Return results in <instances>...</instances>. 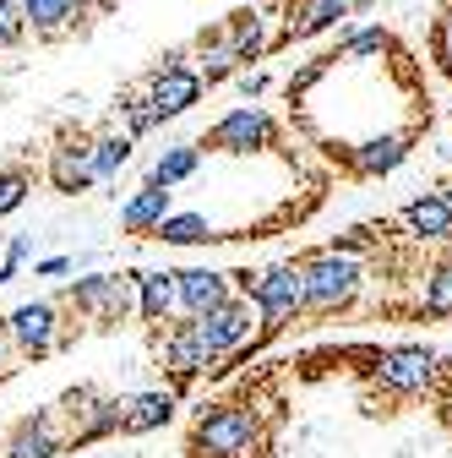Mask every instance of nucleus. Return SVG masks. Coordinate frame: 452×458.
I'll use <instances>...</instances> for the list:
<instances>
[{"label": "nucleus", "mask_w": 452, "mask_h": 458, "mask_svg": "<svg viewBox=\"0 0 452 458\" xmlns=\"http://www.w3.org/2000/svg\"><path fill=\"white\" fill-rule=\"evenodd\" d=\"M300 278H306V306L300 322H338V317H355L360 290H365V257L349 246H316L300 251Z\"/></svg>", "instance_id": "obj_1"}, {"label": "nucleus", "mask_w": 452, "mask_h": 458, "mask_svg": "<svg viewBox=\"0 0 452 458\" xmlns=\"http://www.w3.org/2000/svg\"><path fill=\"white\" fill-rule=\"evenodd\" d=\"M256 442V420L240 404H213L191 426V458H240Z\"/></svg>", "instance_id": "obj_2"}, {"label": "nucleus", "mask_w": 452, "mask_h": 458, "mask_svg": "<svg viewBox=\"0 0 452 458\" xmlns=\"http://www.w3.org/2000/svg\"><path fill=\"white\" fill-rule=\"evenodd\" d=\"M66 301L98 322H126L137 311V273H88L66 290Z\"/></svg>", "instance_id": "obj_3"}, {"label": "nucleus", "mask_w": 452, "mask_h": 458, "mask_svg": "<svg viewBox=\"0 0 452 458\" xmlns=\"http://www.w3.org/2000/svg\"><path fill=\"white\" fill-rule=\"evenodd\" d=\"M278 142V121L267 109H256V104H240V109H230L223 121L197 142V148H218V153H262V148H272Z\"/></svg>", "instance_id": "obj_4"}, {"label": "nucleus", "mask_w": 452, "mask_h": 458, "mask_svg": "<svg viewBox=\"0 0 452 458\" xmlns=\"http://www.w3.org/2000/svg\"><path fill=\"white\" fill-rule=\"evenodd\" d=\"M191 322V333H197V344L207 350V366L218 360V355H230L235 344H246L251 338V322H256V306L251 301H223V306H213V311H202V317H186Z\"/></svg>", "instance_id": "obj_5"}, {"label": "nucleus", "mask_w": 452, "mask_h": 458, "mask_svg": "<svg viewBox=\"0 0 452 458\" xmlns=\"http://www.w3.org/2000/svg\"><path fill=\"white\" fill-rule=\"evenodd\" d=\"M180 61H186L180 49H175V55H163V66L147 72V82H142V88H147V104H153V114H158V126H163V121H175V114H186V109L202 98V77L186 72Z\"/></svg>", "instance_id": "obj_6"}, {"label": "nucleus", "mask_w": 452, "mask_h": 458, "mask_svg": "<svg viewBox=\"0 0 452 458\" xmlns=\"http://www.w3.org/2000/svg\"><path fill=\"white\" fill-rule=\"evenodd\" d=\"M66 447V431H61V415L54 410H33L28 420H17V431L0 442L6 458H54Z\"/></svg>", "instance_id": "obj_7"}, {"label": "nucleus", "mask_w": 452, "mask_h": 458, "mask_svg": "<svg viewBox=\"0 0 452 458\" xmlns=\"http://www.w3.org/2000/svg\"><path fill=\"white\" fill-rule=\"evenodd\" d=\"M6 338H17V350H22L28 360L54 355V301H28V306H17L12 322H6Z\"/></svg>", "instance_id": "obj_8"}, {"label": "nucleus", "mask_w": 452, "mask_h": 458, "mask_svg": "<svg viewBox=\"0 0 452 458\" xmlns=\"http://www.w3.org/2000/svg\"><path fill=\"white\" fill-rule=\"evenodd\" d=\"M49 186L66 191V197L98 186V175H93V142L88 137H61V148L49 153Z\"/></svg>", "instance_id": "obj_9"}, {"label": "nucleus", "mask_w": 452, "mask_h": 458, "mask_svg": "<svg viewBox=\"0 0 452 458\" xmlns=\"http://www.w3.org/2000/svg\"><path fill=\"white\" fill-rule=\"evenodd\" d=\"M163 371H169V382H175V387H169V393H180V387H191L202 371H207V350H202V344H197V333H191V322H175V327H169V338H163Z\"/></svg>", "instance_id": "obj_10"}, {"label": "nucleus", "mask_w": 452, "mask_h": 458, "mask_svg": "<svg viewBox=\"0 0 452 458\" xmlns=\"http://www.w3.org/2000/svg\"><path fill=\"white\" fill-rule=\"evenodd\" d=\"M175 295H180V311L186 317H202V311H213V306L230 301V273H213V267L175 273Z\"/></svg>", "instance_id": "obj_11"}, {"label": "nucleus", "mask_w": 452, "mask_h": 458, "mask_svg": "<svg viewBox=\"0 0 452 458\" xmlns=\"http://www.w3.org/2000/svg\"><path fill=\"white\" fill-rule=\"evenodd\" d=\"M169 420H175V393H131V398H126L121 431H126V437H142V431H158V426H169Z\"/></svg>", "instance_id": "obj_12"}, {"label": "nucleus", "mask_w": 452, "mask_h": 458, "mask_svg": "<svg viewBox=\"0 0 452 458\" xmlns=\"http://www.w3.org/2000/svg\"><path fill=\"white\" fill-rule=\"evenodd\" d=\"M137 311L147 322H169L180 311V295H175V273H137Z\"/></svg>", "instance_id": "obj_13"}, {"label": "nucleus", "mask_w": 452, "mask_h": 458, "mask_svg": "<svg viewBox=\"0 0 452 458\" xmlns=\"http://www.w3.org/2000/svg\"><path fill=\"white\" fill-rule=\"evenodd\" d=\"M153 235L163 246H207V241H218V229H213L207 213H163L153 224Z\"/></svg>", "instance_id": "obj_14"}, {"label": "nucleus", "mask_w": 452, "mask_h": 458, "mask_svg": "<svg viewBox=\"0 0 452 458\" xmlns=\"http://www.w3.org/2000/svg\"><path fill=\"white\" fill-rule=\"evenodd\" d=\"M169 213V186H142L126 208H121V229H126V235H153V224Z\"/></svg>", "instance_id": "obj_15"}, {"label": "nucleus", "mask_w": 452, "mask_h": 458, "mask_svg": "<svg viewBox=\"0 0 452 458\" xmlns=\"http://www.w3.org/2000/svg\"><path fill=\"white\" fill-rule=\"evenodd\" d=\"M197 61H202V82H223V77H235L246 61H240V55H235V44L230 38H223V28H213V33H202L197 38Z\"/></svg>", "instance_id": "obj_16"}, {"label": "nucleus", "mask_w": 452, "mask_h": 458, "mask_svg": "<svg viewBox=\"0 0 452 458\" xmlns=\"http://www.w3.org/2000/svg\"><path fill=\"white\" fill-rule=\"evenodd\" d=\"M202 169V148L197 142H180V148H163V158L153 164V186H180V181H191Z\"/></svg>", "instance_id": "obj_17"}, {"label": "nucleus", "mask_w": 452, "mask_h": 458, "mask_svg": "<svg viewBox=\"0 0 452 458\" xmlns=\"http://www.w3.org/2000/svg\"><path fill=\"white\" fill-rule=\"evenodd\" d=\"M131 142H137V137H126V131L98 137V142H93V175H98V181H115L121 169L131 164Z\"/></svg>", "instance_id": "obj_18"}, {"label": "nucleus", "mask_w": 452, "mask_h": 458, "mask_svg": "<svg viewBox=\"0 0 452 458\" xmlns=\"http://www.w3.org/2000/svg\"><path fill=\"white\" fill-rule=\"evenodd\" d=\"M22 17H28L38 33H61L77 12H71V0H22Z\"/></svg>", "instance_id": "obj_19"}, {"label": "nucleus", "mask_w": 452, "mask_h": 458, "mask_svg": "<svg viewBox=\"0 0 452 458\" xmlns=\"http://www.w3.org/2000/svg\"><path fill=\"white\" fill-rule=\"evenodd\" d=\"M121 114H126V137H142V131L158 126V114H153V104H147V88H131V93L121 98Z\"/></svg>", "instance_id": "obj_20"}, {"label": "nucleus", "mask_w": 452, "mask_h": 458, "mask_svg": "<svg viewBox=\"0 0 452 458\" xmlns=\"http://www.w3.org/2000/svg\"><path fill=\"white\" fill-rule=\"evenodd\" d=\"M22 202H28V175L22 169H6V175H0V218L17 213Z\"/></svg>", "instance_id": "obj_21"}, {"label": "nucleus", "mask_w": 452, "mask_h": 458, "mask_svg": "<svg viewBox=\"0 0 452 458\" xmlns=\"http://www.w3.org/2000/svg\"><path fill=\"white\" fill-rule=\"evenodd\" d=\"M28 17H22V0H0V49H12L22 38Z\"/></svg>", "instance_id": "obj_22"}, {"label": "nucleus", "mask_w": 452, "mask_h": 458, "mask_svg": "<svg viewBox=\"0 0 452 458\" xmlns=\"http://www.w3.org/2000/svg\"><path fill=\"white\" fill-rule=\"evenodd\" d=\"M28 251H33V241H28V235H17V241L6 246V262H0V284H12V278H17V267L28 262Z\"/></svg>", "instance_id": "obj_23"}, {"label": "nucleus", "mask_w": 452, "mask_h": 458, "mask_svg": "<svg viewBox=\"0 0 452 458\" xmlns=\"http://www.w3.org/2000/svg\"><path fill=\"white\" fill-rule=\"evenodd\" d=\"M71 267H77V257H44V262H33L38 278H61V273H71Z\"/></svg>", "instance_id": "obj_24"}, {"label": "nucleus", "mask_w": 452, "mask_h": 458, "mask_svg": "<svg viewBox=\"0 0 452 458\" xmlns=\"http://www.w3.org/2000/svg\"><path fill=\"white\" fill-rule=\"evenodd\" d=\"M235 88H240L246 98H256V93H267V77H262V72H240V77H235Z\"/></svg>", "instance_id": "obj_25"}, {"label": "nucleus", "mask_w": 452, "mask_h": 458, "mask_svg": "<svg viewBox=\"0 0 452 458\" xmlns=\"http://www.w3.org/2000/svg\"><path fill=\"white\" fill-rule=\"evenodd\" d=\"M88 6H98V0H71V12H88Z\"/></svg>", "instance_id": "obj_26"}, {"label": "nucleus", "mask_w": 452, "mask_h": 458, "mask_svg": "<svg viewBox=\"0 0 452 458\" xmlns=\"http://www.w3.org/2000/svg\"><path fill=\"white\" fill-rule=\"evenodd\" d=\"M0 360H6V327H0ZM0 371H6V366H0Z\"/></svg>", "instance_id": "obj_27"}, {"label": "nucleus", "mask_w": 452, "mask_h": 458, "mask_svg": "<svg viewBox=\"0 0 452 458\" xmlns=\"http://www.w3.org/2000/svg\"><path fill=\"white\" fill-rule=\"evenodd\" d=\"M0 458H6V453H0Z\"/></svg>", "instance_id": "obj_28"}]
</instances>
